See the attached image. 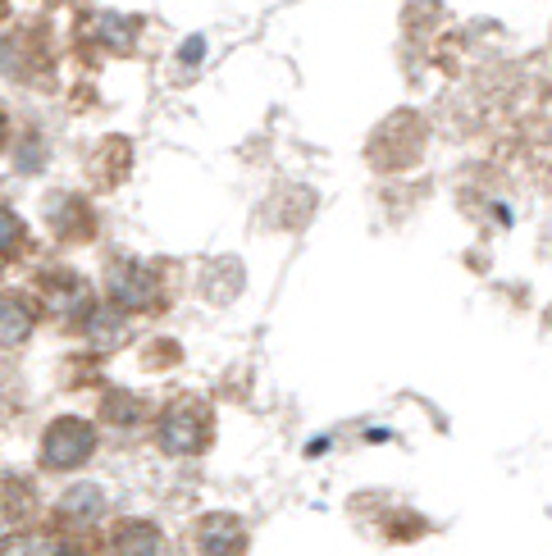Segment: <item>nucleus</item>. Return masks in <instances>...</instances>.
<instances>
[{
    "label": "nucleus",
    "instance_id": "1",
    "mask_svg": "<svg viewBox=\"0 0 552 556\" xmlns=\"http://www.w3.org/2000/svg\"><path fill=\"white\" fill-rule=\"evenodd\" d=\"M91 447H97L91 425H83V420H55L51 429H46V438H41V460L51 470H74V466H83V460L91 456Z\"/></svg>",
    "mask_w": 552,
    "mask_h": 556
},
{
    "label": "nucleus",
    "instance_id": "11",
    "mask_svg": "<svg viewBox=\"0 0 552 556\" xmlns=\"http://www.w3.org/2000/svg\"><path fill=\"white\" fill-rule=\"evenodd\" d=\"M0 132H5V124H0Z\"/></svg>",
    "mask_w": 552,
    "mask_h": 556
},
{
    "label": "nucleus",
    "instance_id": "6",
    "mask_svg": "<svg viewBox=\"0 0 552 556\" xmlns=\"http://www.w3.org/2000/svg\"><path fill=\"white\" fill-rule=\"evenodd\" d=\"M28 333H33L28 306L14 301V296H0V346H14V342H23Z\"/></svg>",
    "mask_w": 552,
    "mask_h": 556
},
{
    "label": "nucleus",
    "instance_id": "7",
    "mask_svg": "<svg viewBox=\"0 0 552 556\" xmlns=\"http://www.w3.org/2000/svg\"><path fill=\"white\" fill-rule=\"evenodd\" d=\"M23 516H28V489H23L18 479L0 475V529H10Z\"/></svg>",
    "mask_w": 552,
    "mask_h": 556
},
{
    "label": "nucleus",
    "instance_id": "3",
    "mask_svg": "<svg viewBox=\"0 0 552 556\" xmlns=\"http://www.w3.org/2000/svg\"><path fill=\"white\" fill-rule=\"evenodd\" d=\"M110 296L120 301V306H128V311H142L160 296V278L151 269H142V265H120L110 274Z\"/></svg>",
    "mask_w": 552,
    "mask_h": 556
},
{
    "label": "nucleus",
    "instance_id": "4",
    "mask_svg": "<svg viewBox=\"0 0 552 556\" xmlns=\"http://www.w3.org/2000/svg\"><path fill=\"white\" fill-rule=\"evenodd\" d=\"M197 543L205 556H238L247 547V534L234 516H205L197 529Z\"/></svg>",
    "mask_w": 552,
    "mask_h": 556
},
{
    "label": "nucleus",
    "instance_id": "9",
    "mask_svg": "<svg viewBox=\"0 0 552 556\" xmlns=\"http://www.w3.org/2000/svg\"><path fill=\"white\" fill-rule=\"evenodd\" d=\"M64 511L68 516H97L101 511V493L97 489H74L64 497Z\"/></svg>",
    "mask_w": 552,
    "mask_h": 556
},
{
    "label": "nucleus",
    "instance_id": "2",
    "mask_svg": "<svg viewBox=\"0 0 552 556\" xmlns=\"http://www.w3.org/2000/svg\"><path fill=\"white\" fill-rule=\"evenodd\" d=\"M205 433H211V420H205V410H197L192 402L174 406L165 420H160V443H165V452H174V456H188V452L205 447Z\"/></svg>",
    "mask_w": 552,
    "mask_h": 556
},
{
    "label": "nucleus",
    "instance_id": "10",
    "mask_svg": "<svg viewBox=\"0 0 552 556\" xmlns=\"http://www.w3.org/2000/svg\"><path fill=\"white\" fill-rule=\"evenodd\" d=\"M18 247H23V224L10 211H0V256H14Z\"/></svg>",
    "mask_w": 552,
    "mask_h": 556
},
{
    "label": "nucleus",
    "instance_id": "8",
    "mask_svg": "<svg viewBox=\"0 0 552 556\" xmlns=\"http://www.w3.org/2000/svg\"><path fill=\"white\" fill-rule=\"evenodd\" d=\"M0 556H68L64 543L41 539V534H18L10 543H0Z\"/></svg>",
    "mask_w": 552,
    "mask_h": 556
},
{
    "label": "nucleus",
    "instance_id": "5",
    "mask_svg": "<svg viewBox=\"0 0 552 556\" xmlns=\"http://www.w3.org/2000/svg\"><path fill=\"white\" fill-rule=\"evenodd\" d=\"M110 556H160L155 525H147V520L120 525V529H114V539H110Z\"/></svg>",
    "mask_w": 552,
    "mask_h": 556
}]
</instances>
